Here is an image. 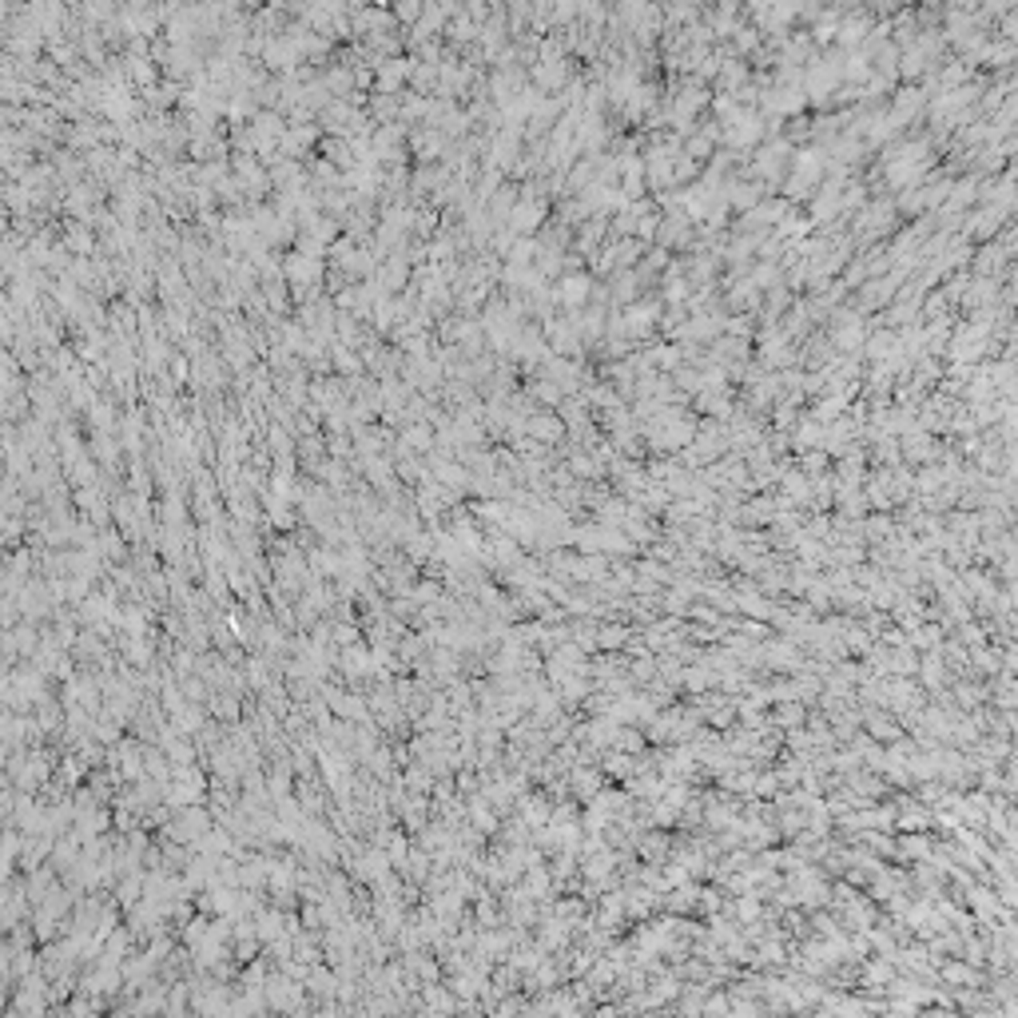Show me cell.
Returning a JSON list of instances; mask_svg holds the SVG:
<instances>
[{
	"label": "cell",
	"instance_id": "6da1fadb",
	"mask_svg": "<svg viewBox=\"0 0 1018 1018\" xmlns=\"http://www.w3.org/2000/svg\"><path fill=\"white\" fill-rule=\"evenodd\" d=\"M1003 32H1006V36H1018V13H1006V16H1003Z\"/></svg>",
	"mask_w": 1018,
	"mask_h": 1018
}]
</instances>
